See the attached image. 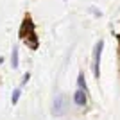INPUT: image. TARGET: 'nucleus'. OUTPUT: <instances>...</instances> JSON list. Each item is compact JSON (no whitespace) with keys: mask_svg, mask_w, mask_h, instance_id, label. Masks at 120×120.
Segmentation results:
<instances>
[{"mask_svg":"<svg viewBox=\"0 0 120 120\" xmlns=\"http://www.w3.org/2000/svg\"><path fill=\"white\" fill-rule=\"evenodd\" d=\"M2 61H4V57H0V63H2Z\"/></svg>","mask_w":120,"mask_h":120,"instance_id":"0eeeda50","label":"nucleus"},{"mask_svg":"<svg viewBox=\"0 0 120 120\" xmlns=\"http://www.w3.org/2000/svg\"><path fill=\"white\" fill-rule=\"evenodd\" d=\"M86 100H88V97H86V90H81V88H77V91L74 93V102L77 106H84Z\"/></svg>","mask_w":120,"mask_h":120,"instance_id":"f03ea898","label":"nucleus"},{"mask_svg":"<svg viewBox=\"0 0 120 120\" xmlns=\"http://www.w3.org/2000/svg\"><path fill=\"white\" fill-rule=\"evenodd\" d=\"M77 86H79L81 90H86V79H84V74H79V77H77Z\"/></svg>","mask_w":120,"mask_h":120,"instance_id":"39448f33","label":"nucleus"},{"mask_svg":"<svg viewBox=\"0 0 120 120\" xmlns=\"http://www.w3.org/2000/svg\"><path fill=\"white\" fill-rule=\"evenodd\" d=\"M102 49H104V41L99 40V43L93 49V59H91V66H93V74L99 79L100 77V56H102Z\"/></svg>","mask_w":120,"mask_h":120,"instance_id":"f257e3e1","label":"nucleus"},{"mask_svg":"<svg viewBox=\"0 0 120 120\" xmlns=\"http://www.w3.org/2000/svg\"><path fill=\"white\" fill-rule=\"evenodd\" d=\"M54 115H63V95L56 97L54 102Z\"/></svg>","mask_w":120,"mask_h":120,"instance_id":"7ed1b4c3","label":"nucleus"},{"mask_svg":"<svg viewBox=\"0 0 120 120\" xmlns=\"http://www.w3.org/2000/svg\"><path fill=\"white\" fill-rule=\"evenodd\" d=\"M20 95H22V90H20V88H16V90L13 91V95H11V102H13V104H16V102H18V99H20Z\"/></svg>","mask_w":120,"mask_h":120,"instance_id":"423d86ee","label":"nucleus"},{"mask_svg":"<svg viewBox=\"0 0 120 120\" xmlns=\"http://www.w3.org/2000/svg\"><path fill=\"white\" fill-rule=\"evenodd\" d=\"M11 65L13 68H18V49H13V56H11Z\"/></svg>","mask_w":120,"mask_h":120,"instance_id":"20e7f679","label":"nucleus"}]
</instances>
